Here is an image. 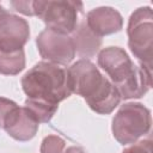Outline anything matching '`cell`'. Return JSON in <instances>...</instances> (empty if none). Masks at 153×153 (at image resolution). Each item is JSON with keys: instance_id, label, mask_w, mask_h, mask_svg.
Instances as JSON below:
<instances>
[{"instance_id": "obj_1", "label": "cell", "mask_w": 153, "mask_h": 153, "mask_svg": "<svg viewBox=\"0 0 153 153\" xmlns=\"http://www.w3.org/2000/svg\"><path fill=\"white\" fill-rule=\"evenodd\" d=\"M67 74L72 93L81 96L94 112L109 115L120 104L122 98L117 88L90 60L74 62Z\"/></svg>"}, {"instance_id": "obj_2", "label": "cell", "mask_w": 153, "mask_h": 153, "mask_svg": "<svg viewBox=\"0 0 153 153\" xmlns=\"http://www.w3.org/2000/svg\"><path fill=\"white\" fill-rule=\"evenodd\" d=\"M98 66L108 74L121 98H141L151 88L152 72L137 67L124 49L108 47L98 53Z\"/></svg>"}, {"instance_id": "obj_3", "label": "cell", "mask_w": 153, "mask_h": 153, "mask_svg": "<svg viewBox=\"0 0 153 153\" xmlns=\"http://www.w3.org/2000/svg\"><path fill=\"white\" fill-rule=\"evenodd\" d=\"M22 87L27 98L59 105L72 94L67 69L59 65L41 61L22 78Z\"/></svg>"}, {"instance_id": "obj_4", "label": "cell", "mask_w": 153, "mask_h": 153, "mask_svg": "<svg viewBox=\"0 0 153 153\" xmlns=\"http://www.w3.org/2000/svg\"><path fill=\"white\" fill-rule=\"evenodd\" d=\"M152 124L151 111L141 103L123 104L112 118V135L123 146L137 142L149 133Z\"/></svg>"}, {"instance_id": "obj_5", "label": "cell", "mask_w": 153, "mask_h": 153, "mask_svg": "<svg viewBox=\"0 0 153 153\" xmlns=\"http://www.w3.org/2000/svg\"><path fill=\"white\" fill-rule=\"evenodd\" d=\"M127 33L128 45L140 61V67L152 72L153 14L149 6L139 7L130 14Z\"/></svg>"}, {"instance_id": "obj_6", "label": "cell", "mask_w": 153, "mask_h": 153, "mask_svg": "<svg viewBox=\"0 0 153 153\" xmlns=\"http://www.w3.org/2000/svg\"><path fill=\"white\" fill-rule=\"evenodd\" d=\"M82 10L84 5L80 1H33L35 16L42 19L47 25V29L66 35L72 33L75 30L79 24V13H82Z\"/></svg>"}, {"instance_id": "obj_7", "label": "cell", "mask_w": 153, "mask_h": 153, "mask_svg": "<svg viewBox=\"0 0 153 153\" xmlns=\"http://www.w3.org/2000/svg\"><path fill=\"white\" fill-rule=\"evenodd\" d=\"M39 55L47 62L67 66L75 57V49L72 38L50 29H44L36 38Z\"/></svg>"}, {"instance_id": "obj_8", "label": "cell", "mask_w": 153, "mask_h": 153, "mask_svg": "<svg viewBox=\"0 0 153 153\" xmlns=\"http://www.w3.org/2000/svg\"><path fill=\"white\" fill-rule=\"evenodd\" d=\"M29 38L30 26L25 19L11 13L0 19V50L23 49Z\"/></svg>"}, {"instance_id": "obj_9", "label": "cell", "mask_w": 153, "mask_h": 153, "mask_svg": "<svg viewBox=\"0 0 153 153\" xmlns=\"http://www.w3.org/2000/svg\"><path fill=\"white\" fill-rule=\"evenodd\" d=\"M90 30L99 37L116 33L123 27L121 13L110 6H100L91 10L85 19Z\"/></svg>"}, {"instance_id": "obj_10", "label": "cell", "mask_w": 153, "mask_h": 153, "mask_svg": "<svg viewBox=\"0 0 153 153\" xmlns=\"http://www.w3.org/2000/svg\"><path fill=\"white\" fill-rule=\"evenodd\" d=\"M39 123L25 106H18L5 123L4 130L17 141H29L37 134Z\"/></svg>"}, {"instance_id": "obj_11", "label": "cell", "mask_w": 153, "mask_h": 153, "mask_svg": "<svg viewBox=\"0 0 153 153\" xmlns=\"http://www.w3.org/2000/svg\"><path fill=\"white\" fill-rule=\"evenodd\" d=\"M71 38L73 41L75 53L82 60H88L93 57L102 45V37L93 33L85 20L78 24L75 30L72 32Z\"/></svg>"}, {"instance_id": "obj_12", "label": "cell", "mask_w": 153, "mask_h": 153, "mask_svg": "<svg viewBox=\"0 0 153 153\" xmlns=\"http://www.w3.org/2000/svg\"><path fill=\"white\" fill-rule=\"evenodd\" d=\"M25 68L24 49L0 50V74L16 75Z\"/></svg>"}, {"instance_id": "obj_13", "label": "cell", "mask_w": 153, "mask_h": 153, "mask_svg": "<svg viewBox=\"0 0 153 153\" xmlns=\"http://www.w3.org/2000/svg\"><path fill=\"white\" fill-rule=\"evenodd\" d=\"M24 106L30 111V114L36 118L38 123H47L54 117L59 105L50 104L48 102L39 99L26 98Z\"/></svg>"}, {"instance_id": "obj_14", "label": "cell", "mask_w": 153, "mask_h": 153, "mask_svg": "<svg viewBox=\"0 0 153 153\" xmlns=\"http://www.w3.org/2000/svg\"><path fill=\"white\" fill-rule=\"evenodd\" d=\"M66 141L57 135H48L41 143V153H63Z\"/></svg>"}, {"instance_id": "obj_15", "label": "cell", "mask_w": 153, "mask_h": 153, "mask_svg": "<svg viewBox=\"0 0 153 153\" xmlns=\"http://www.w3.org/2000/svg\"><path fill=\"white\" fill-rule=\"evenodd\" d=\"M18 108L17 103H14L11 99L0 97V128L4 129L5 123L7 122L10 115Z\"/></svg>"}, {"instance_id": "obj_16", "label": "cell", "mask_w": 153, "mask_h": 153, "mask_svg": "<svg viewBox=\"0 0 153 153\" xmlns=\"http://www.w3.org/2000/svg\"><path fill=\"white\" fill-rule=\"evenodd\" d=\"M122 153H152V141L151 139H146L131 143L129 147L124 148Z\"/></svg>"}, {"instance_id": "obj_17", "label": "cell", "mask_w": 153, "mask_h": 153, "mask_svg": "<svg viewBox=\"0 0 153 153\" xmlns=\"http://www.w3.org/2000/svg\"><path fill=\"white\" fill-rule=\"evenodd\" d=\"M10 5L13 7L14 11L22 13V14H25V16H35V11H33V1L31 0H25V1H11Z\"/></svg>"}, {"instance_id": "obj_18", "label": "cell", "mask_w": 153, "mask_h": 153, "mask_svg": "<svg viewBox=\"0 0 153 153\" xmlns=\"http://www.w3.org/2000/svg\"><path fill=\"white\" fill-rule=\"evenodd\" d=\"M63 153H85V151L81 148V147H76V146H72L69 148H67L66 152Z\"/></svg>"}, {"instance_id": "obj_19", "label": "cell", "mask_w": 153, "mask_h": 153, "mask_svg": "<svg viewBox=\"0 0 153 153\" xmlns=\"http://www.w3.org/2000/svg\"><path fill=\"white\" fill-rule=\"evenodd\" d=\"M7 13H8V12H7V11H6V10H5V8H4L1 5H0V19H1L2 17H5Z\"/></svg>"}]
</instances>
